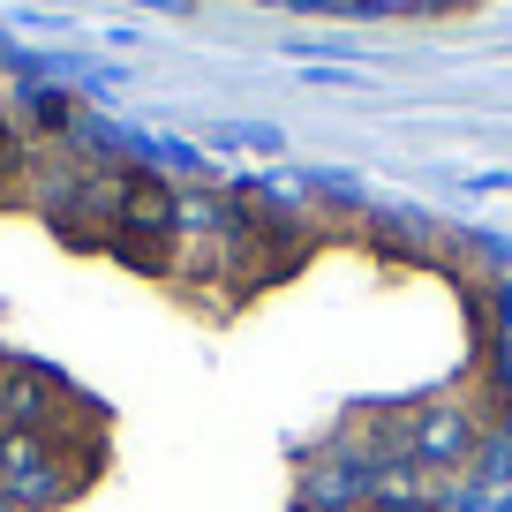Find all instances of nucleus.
Returning a JSON list of instances; mask_svg holds the SVG:
<instances>
[{
	"label": "nucleus",
	"mask_w": 512,
	"mask_h": 512,
	"mask_svg": "<svg viewBox=\"0 0 512 512\" xmlns=\"http://www.w3.org/2000/svg\"><path fill=\"white\" fill-rule=\"evenodd\" d=\"M505 422L482 241L166 166L0 61V512H467Z\"/></svg>",
	"instance_id": "f257e3e1"
},
{
	"label": "nucleus",
	"mask_w": 512,
	"mask_h": 512,
	"mask_svg": "<svg viewBox=\"0 0 512 512\" xmlns=\"http://www.w3.org/2000/svg\"><path fill=\"white\" fill-rule=\"evenodd\" d=\"M264 8H309V16H452L475 0H264Z\"/></svg>",
	"instance_id": "f03ea898"
}]
</instances>
